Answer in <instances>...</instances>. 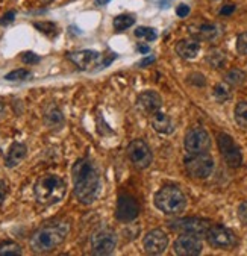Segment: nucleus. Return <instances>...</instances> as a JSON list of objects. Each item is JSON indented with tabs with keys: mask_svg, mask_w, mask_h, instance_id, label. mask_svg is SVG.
<instances>
[{
	"mask_svg": "<svg viewBox=\"0 0 247 256\" xmlns=\"http://www.w3.org/2000/svg\"><path fill=\"white\" fill-rule=\"evenodd\" d=\"M73 192L82 204H91L100 192V174L90 158H80L72 168Z\"/></svg>",
	"mask_w": 247,
	"mask_h": 256,
	"instance_id": "nucleus-1",
	"label": "nucleus"
},
{
	"mask_svg": "<svg viewBox=\"0 0 247 256\" xmlns=\"http://www.w3.org/2000/svg\"><path fill=\"white\" fill-rule=\"evenodd\" d=\"M70 234V223L67 220H54L46 223L36 229L30 240L29 246L35 253H48L58 248Z\"/></svg>",
	"mask_w": 247,
	"mask_h": 256,
	"instance_id": "nucleus-2",
	"label": "nucleus"
},
{
	"mask_svg": "<svg viewBox=\"0 0 247 256\" xmlns=\"http://www.w3.org/2000/svg\"><path fill=\"white\" fill-rule=\"evenodd\" d=\"M67 192L66 180L54 173L42 174L36 179L34 185L35 200L42 204V206H52V204L60 203Z\"/></svg>",
	"mask_w": 247,
	"mask_h": 256,
	"instance_id": "nucleus-3",
	"label": "nucleus"
},
{
	"mask_svg": "<svg viewBox=\"0 0 247 256\" xmlns=\"http://www.w3.org/2000/svg\"><path fill=\"white\" fill-rule=\"evenodd\" d=\"M155 206L167 214V216H176L182 212L186 208V197L182 192L179 186L174 185H166L155 194Z\"/></svg>",
	"mask_w": 247,
	"mask_h": 256,
	"instance_id": "nucleus-4",
	"label": "nucleus"
},
{
	"mask_svg": "<svg viewBox=\"0 0 247 256\" xmlns=\"http://www.w3.org/2000/svg\"><path fill=\"white\" fill-rule=\"evenodd\" d=\"M186 173L194 179H208L214 172V160L208 153H197L185 160Z\"/></svg>",
	"mask_w": 247,
	"mask_h": 256,
	"instance_id": "nucleus-5",
	"label": "nucleus"
},
{
	"mask_svg": "<svg viewBox=\"0 0 247 256\" xmlns=\"http://www.w3.org/2000/svg\"><path fill=\"white\" fill-rule=\"evenodd\" d=\"M90 246L94 254H98V256L111 254L114 248L117 247V234L108 228L98 229L91 235Z\"/></svg>",
	"mask_w": 247,
	"mask_h": 256,
	"instance_id": "nucleus-6",
	"label": "nucleus"
},
{
	"mask_svg": "<svg viewBox=\"0 0 247 256\" xmlns=\"http://www.w3.org/2000/svg\"><path fill=\"white\" fill-rule=\"evenodd\" d=\"M185 150L190 155H197V153H205L211 147V136L206 129L204 128H192L185 134L184 140Z\"/></svg>",
	"mask_w": 247,
	"mask_h": 256,
	"instance_id": "nucleus-7",
	"label": "nucleus"
},
{
	"mask_svg": "<svg viewBox=\"0 0 247 256\" xmlns=\"http://www.w3.org/2000/svg\"><path fill=\"white\" fill-rule=\"evenodd\" d=\"M217 144H218V150L222 153L223 160L226 161V164L232 168H238L242 164V153L240 150V147L236 146V142L234 141V138L224 132L217 135Z\"/></svg>",
	"mask_w": 247,
	"mask_h": 256,
	"instance_id": "nucleus-8",
	"label": "nucleus"
},
{
	"mask_svg": "<svg viewBox=\"0 0 247 256\" xmlns=\"http://www.w3.org/2000/svg\"><path fill=\"white\" fill-rule=\"evenodd\" d=\"M206 240L210 246L220 250H230L236 246L235 234L229 228H224L222 224H211L206 232Z\"/></svg>",
	"mask_w": 247,
	"mask_h": 256,
	"instance_id": "nucleus-9",
	"label": "nucleus"
},
{
	"mask_svg": "<svg viewBox=\"0 0 247 256\" xmlns=\"http://www.w3.org/2000/svg\"><path fill=\"white\" fill-rule=\"evenodd\" d=\"M211 223L204 218L197 217H188V218H179L174 222H170V229L179 234H190L196 236H206V232L210 229Z\"/></svg>",
	"mask_w": 247,
	"mask_h": 256,
	"instance_id": "nucleus-10",
	"label": "nucleus"
},
{
	"mask_svg": "<svg viewBox=\"0 0 247 256\" xmlns=\"http://www.w3.org/2000/svg\"><path fill=\"white\" fill-rule=\"evenodd\" d=\"M128 156H129L130 162L136 168H141V170L147 168L154 161L150 147L147 146V142L144 140H134L128 146Z\"/></svg>",
	"mask_w": 247,
	"mask_h": 256,
	"instance_id": "nucleus-11",
	"label": "nucleus"
},
{
	"mask_svg": "<svg viewBox=\"0 0 247 256\" xmlns=\"http://www.w3.org/2000/svg\"><path fill=\"white\" fill-rule=\"evenodd\" d=\"M204 250V244L200 236L182 234L174 242H173V252L179 256H197Z\"/></svg>",
	"mask_w": 247,
	"mask_h": 256,
	"instance_id": "nucleus-12",
	"label": "nucleus"
},
{
	"mask_svg": "<svg viewBox=\"0 0 247 256\" xmlns=\"http://www.w3.org/2000/svg\"><path fill=\"white\" fill-rule=\"evenodd\" d=\"M142 246L149 254H161L168 247V236L162 229H154L146 234Z\"/></svg>",
	"mask_w": 247,
	"mask_h": 256,
	"instance_id": "nucleus-13",
	"label": "nucleus"
},
{
	"mask_svg": "<svg viewBox=\"0 0 247 256\" xmlns=\"http://www.w3.org/2000/svg\"><path fill=\"white\" fill-rule=\"evenodd\" d=\"M140 212V204L138 202L129 196L122 194L117 200V210H116V218L120 222H132L138 217Z\"/></svg>",
	"mask_w": 247,
	"mask_h": 256,
	"instance_id": "nucleus-14",
	"label": "nucleus"
},
{
	"mask_svg": "<svg viewBox=\"0 0 247 256\" xmlns=\"http://www.w3.org/2000/svg\"><path fill=\"white\" fill-rule=\"evenodd\" d=\"M67 58L79 70H90L98 64V61H100V54L96 52V50H79V52L67 54Z\"/></svg>",
	"mask_w": 247,
	"mask_h": 256,
	"instance_id": "nucleus-15",
	"label": "nucleus"
},
{
	"mask_svg": "<svg viewBox=\"0 0 247 256\" xmlns=\"http://www.w3.org/2000/svg\"><path fill=\"white\" fill-rule=\"evenodd\" d=\"M136 108L142 114H155L156 111L161 110L162 106V100L158 92L155 91H144L136 97Z\"/></svg>",
	"mask_w": 247,
	"mask_h": 256,
	"instance_id": "nucleus-16",
	"label": "nucleus"
},
{
	"mask_svg": "<svg viewBox=\"0 0 247 256\" xmlns=\"http://www.w3.org/2000/svg\"><path fill=\"white\" fill-rule=\"evenodd\" d=\"M176 54L184 58V60H194L200 52V44L197 40L190 38V40H180L174 46Z\"/></svg>",
	"mask_w": 247,
	"mask_h": 256,
	"instance_id": "nucleus-17",
	"label": "nucleus"
},
{
	"mask_svg": "<svg viewBox=\"0 0 247 256\" xmlns=\"http://www.w3.org/2000/svg\"><path fill=\"white\" fill-rule=\"evenodd\" d=\"M26 155H28V147L23 142H12L5 156V167L8 168L17 167L26 158Z\"/></svg>",
	"mask_w": 247,
	"mask_h": 256,
	"instance_id": "nucleus-18",
	"label": "nucleus"
},
{
	"mask_svg": "<svg viewBox=\"0 0 247 256\" xmlns=\"http://www.w3.org/2000/svg\"><path fill=\"white\" fill-rule=\"evenodd\" d=\"M191 35L194 36V40H205V41H212L214 38H217L218 35V29L216 24L211 23H204L199 26H192L191 29Z\"/></svg>",
	"mask_w": 247,
	"mask_h": 256,
	"instance_id": "nucleus-19",
	"label": "nucleus"
},
{
	"mask_svg": "<svg viewBox=\"0 0 247 256\" xmlns=\"http://www.w3.org/2000/svg\"><path fill=\"white\" fill-rule=\"evenodd\" d=\"M152 128L156 132L162 134V135H170L174 130V126H173L172 118L167 114L161 112V111H156L154 114V117H152Z\"/></svg>",
	"mask_w": 247,
	"mask_h": 256,
	"instance_id": "nucleus-20",
	"label": "nucleus"
},
{
	"mask_svg": "<svg viewBox=\"0 0 247 256\" xmlns=\"http://www.w3.org/2000/svg\"><path fill=\"white\" fill-rule=\"evenodd\" d=\"M44 123L50 129H58L64 124V116L56 106H50L44 112Z\"/></svg>",
	"mask_w": 247,
	"mask_h": 256,
	"instance_id": "nucleus-21",
	"label": "nucleus"
},
{
	"mask_svg": "<svg viewBox=\"0 0 247 256\" xmlns=\"http://www.w3.org/2000/svg\"><path fill=\"white\" fill-rule=\"evenodd\" d=\"M226 54L220 48H211L208 55H206V62L212 68H223L226 66Z\"/></svg>",
	"mask_w": 247,
	"mask_h": 256,
	"instance_id": "nucleus-22",
	"label": "nucleus"
},
{
	"mask_svg": "<svg viewBox=\"0 0 247 256\" xmlns=\"http://www.w3.org/2000/svg\"><path fill=\"white\" fill-rule=\"evenodd\" d=\"M212 96H214V98L218 102V104H224V102H228V100L232 98V88H230V85L226 84V82L217 84V85L214 86Z\"/></svg>",
	"mask_w": 247,
	"mask_h": 256,
	"instance_id": "nucleus-23",
	"label": "nucleus"
},
{
	"mask_svg": "<svg viewBox=\"0 0 247 256\" xmlns=\"http://www.w3.org/2000/svg\"><path fill=\"white\" fill-rule=\"evenodd\" d=\"M135 23V17L132 14H120L114 18L112 24H114V29L117 32H124L126 29H129L130 26H134Z\"/></svg>",
	"mask_w": 247,
	"mask_h": 256,
	"instance_id": "nucleus-24",
	"label": "nucleus"
},
{
	"mask_svg": "<svg viewBox=\"0 0 247 256\" xmlns=\"http://www.w3.org/2000/svg\"><path fill=\"white\" fill-rule=\"evenodd\" d=\"M224 82L229 84L230 86H240L246 82V73L240 68H232L226 73Z\"/></svg>",
	"mask_w": 247,
	"mask_h": 256,
	"instance_id": "nucleus-25",
	"label": "nucleus"
},
{
	"mask_svg": "<svg viewBox=\"0 0 247 256\" xmlns=\"http://www.w3.org/2000/svg\"><path fill=\"white\" fill-rule=\"evenodd\" d=\"M234 117L240 128H247V102H238L234 110Z\"/></svg>",
	"mask_w": 247,
	"mask_h": 256,
	"instance_id": "nucleus-26",
	"label": "nucleus"
},
{
	"mask_svg": "<svg viewBox=\"0 0 247 256\" xmlns=\"http://www.w3.org/2000/svg\"><path fill=\"white\" fill-rule=\"evenodd\" d=\"M22 246L14 242V241H4L0 242V256H16L22 254Z\"/></svg>",
	"mask_w": 247,
	"mask_h": 256,
	"instance_id": "nucleus-27",
	"label": "nucleus"
},
{
	"mask_svg": "<svg viewBox=\"0 0 247 256\" xmlns=\"http://www.w3.org/2000/svg\"><path fill=\"white\" fill-rule=\"evenodd\" d=\"M34 28L38 29L41 34L47 35V36H56L58 35V26L54 22H35Z\"/></svg>",
	"mask_w": 247,
	"mask_h": 256,
	"instance_id": "nucleus-28",
	"label": "nucleus"
},
{
	"mask_svg": "<svg viewBox=\"0 0 247 256\" xmlns=\"http://www.w3.org/2000/svg\"><path fill=\"white\" fill-rule=\"evenodd\" d=\"M134 34H135L136 38L146 40V41H149V42H152V41H155V40L158 38L156 30H155L154 28H147V26H140V28H136Z\"/></svg>",
	"mask_w": 247,
	"mask_h": 256,
	"instance_id": "nucleus-29",
	"label": "nucleus"
},
{
	"mask_svg": "<svg viewBox=\"0 0 247 256\" xmlns=\"http://www.w3.org/2000/svg\"><path fill=\"white\" fill-rule=\"evenodd\" d=\"M32 76V73L26 68H18V70H12L11 73H8L5 76L6 80L10 82H17V80H28Z\"/></svg>",
	"mask_w": 247,
	"mask_h": 256,
	"instance_id": "nucleus-30",
	"label": "nucleus"
},
{
	"mask_svg": "<svg viewBox=\"0 0 247 256\" xmlns=\"http://www.w3.org/2000/svg\"><path fill=\"white\" fill-rule=\"evenodd\" d=\"M236 50L240 55H247V32H242L236 36Z\"/></svg>",
	"mask_w": 247,
	"mask_h": 256,
	"instance_id": "nucleus-31",
	"label": "nucleus"
},
{
	"mask_svg": "<svg viewBox=\"0 0 247 256\" xmlns=\"http://www.w3.org/2000/svg\"><path fill=\"white\" fill-rule=\"evenodd\" d=\"M188 82L191 85H196V86H205L206 85V79L202 73H191L188 76Z\"/></svg>",
	"mask_w": 247,
	"mask_h": 256,
	"instance_id": "nucleus-32",
	"label": "nucleus"
},
{
	"mask_svg": "<svg viewBox=\"0 0 247 256\" xmlns=\"http://www.w3.org/2000/svg\"><path fill=\"white\" fill-rule=\"evenodd\" d=\"M22 61L24 64H28V66H32V64H38L41 61V58L36 54H34V52H24L22 55Z\"/></svg>",
	"mask_w": 247,
	"mask_h": 256,
	"instance_id": "nucleus-33",
	"label": "nucleus"
},
{
	"mask_svg": "<svg viewBox=\"0 0 247 256\" xmlns=\"http://www.w3.org/2000/svg\"><path fill=\"white\" fill-rule=\"evenodd\" d=\"M236 216H238V220L247 226V200H244L240 206H238V211H236Z\"/></svg>",
	"mask_w": 247,
	"mask_h": 256,
	"instance_id": "nucleus-34",
	"label": "nucleus"
},
{
	"mask_svg": "<svg viewBox=\"0 0 247 256\" xmlns=\"http://www.w3.org/2000/svg\"><path fill=\"white\" fill-rule=\"evenodd\" d=\"M8 191H10V185H8V182L6 180H4V179H0V206L5 203V200H6V196H8Z\"/></svg>",
	"mask_w": 247,
	"mask_h": 256,
	"instance_id": "nucleus-35",
	"label": "nucleus"
},
{
	"mask_svg": "<svg viewBox=\"0 0 247 256\" xmlns=\"http://www.w3.org/2000/svg\"><path fill=\"white\" fill-rule=\"evenodd\" d=\"M16 18V11H8L6 14L2 16V18H0V26H8L10 23H12Z\"/></svg>",
	"mask_w": 247,
	"mask_h": 256,
	"instance_id": "nucleus-36",
	"label": "nucleus"
},
{
	"mask_svg": "<svg viewBox=\"0 0 247 256\" xmlns=\"http://www.w3.org/2000/svg\"><path fill=\"white\" fill-rule=\"evenodd\" d=\"M190 14V6L185 5V4H180L178 8H176V16L180 17V18H185L186 16Z\"/></svg>",
	"mask_w": 247,
	"mask_h": 256,
	"instance_id": "nucleus-37",
	"label": "nucleus"
},
{
	"mask_svg": "<svg viewBox=\"0 0 247 256\" xmlns=\"http://www.w3.org/2000/svg\"><path fill=\"white\" fill-rule=\"evenodd\" d=\"M235 11V5H224L220 10V16H230Z\"/></svg>",
	"mask_w": 247,
	"mask_h": 256,
	"instance_id": "nucleus-38",
	"label": "nucleus"
},
{
	"mask_svg": "<svg viewBox=\"0 0 247 256\" xmlns=\"http://www.w3.org/2000/svg\"><path fill=\"white\" fill-rule=\"evenodd\" d=\"M155 56L154 55H150V56H147V58H144V60H141V62L138 64L140 67H146V66H150V64H154L155 62Z\"/></svg>",
	"mask_w": 247,
	"mask_h": 256,
	"instance_id": "nucleus-39",
	"label": "nucleus"
},
{
	"mask_svg": "<svg viewBox=\"0 0 247 256\" xmlns=\"http://www.w3.org/2000/svg\"><path fill=\"white\" fill-rule=\"evenodd\" d=\"M138 52L142 54V55H144V54H149V52H150V47H149V46H146V44H140V46H138Z\"/></svg>",
	"mask_w": 247,
	"mask_h": 256,
	"instance_id": "nucleus-40",
	"label": "nucleus"
},
{
	"mask_svg": "<svg viewBox=\"0 0 247 256\" xmlns=\"http://www.w3.org/2000/svg\"><path fill=\"white\" fill-rule=\"evenodd\" d=\"M111 2V0H96V5L97 6H105Z\"/></svg>",
	"mask_w": 247,
	"mask_h": 256,
	"instance_id": "nucleus-41",
	"label": "nucleus"
},
{
	"mask_svg": "<svg viewBox=\"0 0 247 256\" xmlns=\"http://www.w3.org/2000/svg\"><path fill=\"white\" fill-rule=\"evenodd\" d=\"M5 114V105L2 104V102H0V117H2Z\"/></svg>",
	"mask_w": 247,
	"mask_h": 256,
	"instance_id": "nucleus-42",
	"label": "nucleus"
},
{
	"mask_svg": "<svg viewBox=\"0 0 247 256\" xmlns=\"http://www.w3.org/2000/svg\"><path fill=\"white\" fill-rule=\"evenodd\" d=\"M42 2H44V4H52L54 0H42Z\"/></svg>",
	"mask_w": 247,
	"mask_h": 256,
	"instance_id": "nucleus-43",
	"label": "nucleus"
}]
</instances>
